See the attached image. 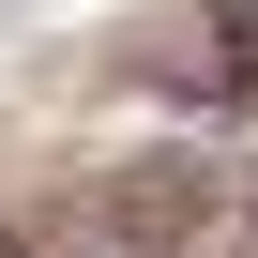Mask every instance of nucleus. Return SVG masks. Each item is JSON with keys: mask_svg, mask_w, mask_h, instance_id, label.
Instances as JSON below:
<instances>
[{"mask_svg": "<svg viewBox=\"0 0 258 258\" xmlns=\"http://www.w3.org/2000/svg\"><path fill=\"white\" fill-rule=\"evenodd\" d=\"M0 258H31V243H16V228H0Z\"/></svg>", "mask_w": 258, "mask_h": 258, "instance_id": "1", "label": "nucleus"}]
</instances>
